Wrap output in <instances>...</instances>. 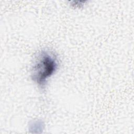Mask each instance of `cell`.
Segmentation results:
<instances>
[{"mask_svg": "<svg viewBox=\"0 0 134 134\" xmlns=\"http://www.w3.org/2000/svg\"><path fill=\"white\" fill-rule=\"evenodd\" d=\"M33 66L32 79L39 85L42 86L46 80L52 75L57 68V62L53 55L42 52Z\"/></svg>", "mask_w": 134, "mask_h": 134, "instance_id": "6da1fadb", "label": "cell"}]
</instances>
